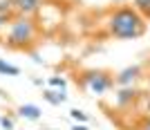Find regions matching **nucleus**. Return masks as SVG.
I'll use <instances>...</instances> for the list:
<instances>
[{"mask_svg": "<svg viewBox=\"0 0 150 130\" xmlns=\"http://www.w3.org/2000/svg\"><path fill=\"white\" fill-rule=\"evenodd\" d=\"M108 29L114 38L128 40V38H139L146 31V20L134 7H121L108 18Z\"/></svg>", "mask_w": 150, "mask_h": 130, "instance_id": "obj_1", "label": "nucleus"}, {"mask_svg": "<svg viewBox=\"0 0 150 130\" xmlns=\"http://www.w3.org/2000/svg\"><path fill=\"white\" fill-rule=\"evenodd\" d=\"M36 25L29 16H18L9 23V36H7V45L11 50H25L27 45L36 40Z\"/></svg>", "mask_w": 150, "mask_h": 130, "instance_id": "obj_2", "label": "nucleus"}, {"mask_svg": "<svg viewBox=\"0 0 150 130\" xmlns=\"http://www.w3.org/2000/svg\"><path fill=\"white\" fill-rule=\"evenodd\" d=\"M81 83L88 92L101 97V94L110 92L114 87V76L110 72H105V70H88V72L81 74Z\"/></svg>", "mask_w": 150, "mask_h": 130, "instance_id": "obj_3", "label": "nucleus"}, {"mask_svg": "<svg viewBox=\"0 0 150 130\" xmlns=\"http://www.w3.org/2000/svg\"><path fill=\"white\" fill-rule=\"evenodd\" d=\"M139 76H141V65L125 67V70H121L119 74L114 76V85H119V87H130L134 81H139Z\"/></svg>", "mask_w": 150, "mask_h": 130, "instance_id": "obj_4", "label": "nucleus"}, {"mask_svg": "<svg viewBox=\"0 0 150 130\" xmlns=\"http://www.w3.org/2000/svg\"><path fill=\"white\" fill-rule=\"evenodd\" d=\"M43 7V0H13V11L18 16H31Z\"/></svg>", "mask_w": 150, "mask_h": 130, "instance_id": "obj_5", "label": "nucleus"}, {"mask_svg": "<svg viewBox=\"0 0 150 130\" xmlns=\"http://www.w3.org/2000/svg\"><path fill=\"white\" fill-rule=\"evenodd\" d=\"M18 114L23 119H29V121H36V119H40L43 117V110L38 108V105H34V103H23L18 108Z\"/></svg>", "mask_w": 150, "mask_h": 130, "instance_id": "obj_6", "label": "nucleus"}, {"mask_svg": "<svg viewBox=\"0 0 150 130\" xmlns=\"http://www.w3.org/2000/svg\"><path fill=\"white\" fill-rule=\"evenodd\" d=\"M137 97H139V92H137L132 85H130V87H121L119 94H117V103H119L121 108H125V105H130Z\"/></svg>", "mask_w": 150, "mask_h": 130, "instance_id": "obj_7", "label": "nucleus"}, {"mask_svg": "<svg viewBox=\"0 0 150 130\" xmlns=\"http://www.w3.org/2000/svg\"><path fill=\"white\" fill-rule=\"evenodd\" d=\"M43 97H45V101H50L52 105H61V103L67 101V97H65L63 92H52V90H45Z\"/></svg>", "mask_w": 150, "mask_h": 130, "instance_id": "obj_8", "label": "nucleus"}, {"mask_svg": "<svg viewBox=\"0 0 150 130\" xmlns=\"http://www.w3.org/2000/svg\"><path fill=\"white\" fill-rule=\"evenodd\" d=\"M0 74H5V76H18L20 70L16 67V65H11V63H7V61L0 58Z\"/></svg>", "mask_w": 150, "mask_h": 130, "instance_id": "obj_9", "label": "nucleus"}, {"mask_svg": "<svg viewBox=\"0 0 150 130\" xmlns=\"http://www.w3.org/2000/svg\"><path fill=\"white\" fill-rule=\"evenodd\" d=\"M134 9L144 13L146 18H150V0H134Z\"/></svg>", "mask_w": 150, "mask_h": 130, "instance_id": "obj_10", "label": "nucleus"}, {"mask_svg": "<svg viewBox=\"0 0 150 130\" xmlns=\"http://www.w3.org/2000/svg\"><path fill=\"white\" fill-rule=\"evenodd\" d=\"M69 114H72V119L79 121V124H85V121H88V114L83 110H69Z\"/></svg>", "mask_w": 150, "mask_h": 130, "instance_id": "obj_11", "label": "nucleus"}, {"mask_svg": "<svg viewBox=\"0 0 150 130\" xmlns=\"http://www.w3.org/2000/svg\"><path fill=\"white\" fill-rule=\"evenodd\" d=\"M0 128L2 130H13V119L7 117V114H2V117H0Z\"/></svg>", "mask_w": 150, "mask_h": 130, "instance_id": "obj_12", "label": "nucleus"}, {"mask_svg": "<svg viewBox=\"0 0 150 130\" xmlns=\"http://www.w3.org/2000/svg\"><path fill=\"white\" fill-rule=\"evenodd\" d=\"M13 0H0V13H11Z\"/></svg>", "mask_w": 150, "mask_h": 130, "instance_id": "obj_13", "label": "nucleus"}, {"mask_svg": "<svg viewBox=\"0 0 150 130\" xmlns=\"http://www.w3.org/2000/svg\"><path fill=\"white\" fill-rule=\"evenodd\" d=\"M50 85H54V87H61V90H65V85H67V83H65V79H63V76H52V79H50Z\"/></svg>", "mask_w": 150, "mask_h": 130, "instance_id": "obj_14", "label": "nucleus"}, {"mask_svg": "<svg viewBox=\"0 0 150 130\" xmlns=\"http://www.w3.org/2000/svg\"><path fill=\"white\" fill-rule=\"evenodd\" d=\"M11 20H13L11 13H0V29H5L7 23H11Z\"/></svg>", "mask_w": 150, "mask_h": 130, "instance_id": "obj_15", "label": "nucleus"}, {"mask_svg": "<svg viewBox=\"0 0 150 130\" xmlns=\"http://www.w3.org/2000/svg\"><path fill=\"white\" fill-rule=\"evenodd\" d=\"M139 130H150V119H144V124H141Z\"/></svg>", "mask_w": 150, "mask_h": 130, "instance_id": "obj_16", "label": "nucleus"}, {"mask_svg": "<svg viewBox=\"0 0 150 130\" xmlns=\"http://www.w3.org/2000/svg\"><path fill=\"white\" fill-rule=\"evenodd\" d=\"M72 130H88V126H85V124H76Z\"/></svg>", "mask_w": 150, "mask_h": 130, "instance_id": "obj_17", "label": "nucleus"}]
</instances>
